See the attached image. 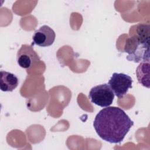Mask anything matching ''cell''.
Segmentation results:
<instances>
[{"label":"cell","mask_w":150,"mask_h":150,"mask_svg":"<svg viewBox=\"0 0 150 150\" xmlns=\"http://www.w3.org/2000/svg\"><path fill=\"white\" fill-rule=\"evenodd\" d=\"M134 122L121 108L107 107L96 115L93 126L97 135L111 144H120L124 139Z\"/></svg>","instance_id":"6da1fadb"},{"label":"cell","mask_w":150,"mask_h":150,"mask_svg":"<svg viewBox=\"0 0 150 150\" xmlns=\"http://www.w3.org/2000/svg\"><path fill=\"white\" fill-rule=\"evenodd\" d=\"M130 36L126 40L124 52L128 53L126 59L135 63L149 60V26L145 24L135 25Z\"/></svg>","instance_id":"7a4b0ae2"},{"label":"cell","mask_w":150,"mask_h":150,"mask_svg":"<svg viewBox=\"0 0 150 150\" xmlns=\"http://www.w3.org/2000/svg\"><path fill=\"white\" fill-rule=\"evenodd\" d=\"M91 103L101 107L110 106L114 98V94L108 84H102L92 87L88 94Z\"/></svg>","instance_id":"3957f363"},{"label":"cell","mask_w":150,"mask_h":150,"mask_svg":"<svg viewBox=\"0 0 150 150\" xmlns=\"http://www.w3.org/2000/svg\"><path fill=\"white\" fill-rule=\"evenodd\" d=\"M132 80L130 76L124 73H114L108 82V84L114 94L121 98L125 96L128 90L132 88Z\"/></svg>","instance_id":"277c9868"},{"label":"cell","mask_w":150,"mask_h":150,"mask_svg":"<svg viewBox=\"0 0 150 150\" xmlns=\"http://www.w3.org/2000/svg\"><path fill=\"white\" fill-rule=\"evenodd\" d=\"M16 61L20 67L29 69L40 61V57L32 45L24 44L17 52Z\"/></svg>","instance_id":"5b68a950"},{"label":"cell","mask_w":150,"mask_h":150,"mask_svg":"<svg viewBox=\"0 0 150 150\" xmlns=\"http://www.w3.org/2000/svg\"><path fill=\"white\" fill-rule=\"evenodd\" d=\"M55 38L54 31L49 26L43 25L34 32L32 44L40 47H47L53 43Z\"/></svg>","instance_id":"8992f818"},{"label":"cell","mask_w":150,"mask_h":150,"mask_svg":"<svg viewBox=\"0 0 150 150\" xmlns=\"http://www.w3.org/2000/svg\"><path fill=\"white\" fill-rule=\"evenodd\" d=\"M18 84L19 80L16 75L4 70L0 71V88L2 91H12Z\"/></svg>","instance_id":"52a82bcc"},{"label":"cell","mask_w":150,"mask_h":150,"mask_svg":"<svg viewBox=\"0 0 150 150\" xmlns=\"http://www.w3.org/2000/svg\"><path fill=\"white\" fill-rule=\"evenodd\" d=\"M149 60L141 62L136 69L138 83L142 86L149 88Z\"/></svg>","instance_id":"ba28073f"}]
</instances>
